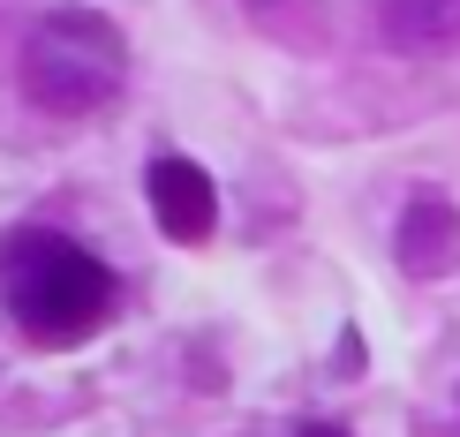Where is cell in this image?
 I'll use <instances>...</instances> for the list:
<instances>
[{
    "mask_svg": "<svg viewBox=\"0 0 460 437\" xmlns=\"http://www.w3.org/2000/svg\"><path fill=\"white\" fill-rule=\"evenodd\" d=\"M15 75H23V99L38 113L75 121V113H99L113 91L128 83V46H121V31H113L99 8H61V15H46V23L23 38Z\"/></svg>",
    "mask_w": 460,
    "mask_h": 437,
    "instance_id": "obj_2",
    "label": "cell"
},
{
    "mask_svg": "<svg viewBox=\"0 0 460 437\" xmlns=\"http://www.w3.org/2000/svg\"><path fill=\"white\" fill-rule=\"evenodd\" d=\"M295 437H348V430H340V423H302Z\"/></svg>",
    "mask_w": 460,
    "mask_h": 437,
    "instance_id": "obj_6",
    "label": "cell"
},
{
    "mask_svg": "<svg viewBox=\"0 0 460 437\" xmlns=\"http://www.w3.org/2000/svg\"><path fill=\"white\" fill-rule=\"evenodd\" d=\"M0 302H8L15 332H23L31 347H84V339L113 317L121 279H113L84 241L53 234V226H23V234L0 249Z\"/></svg>",
    "mask_w": 460,
    "mask_h": 437,
    "instance_id": "obj_1",
    "label": "cell"
},
{
    "mask_svg": "<svg viewBox=\"0 0 460 437\" xmlns=\"http://www.w3.org/2000/svg\"><path fill=\"white\" fill-rule=\"evenodd\" d=\"M377 31H385V46H400V53L460 46V0H385V8H377Z\"/></svg>",
    "mask_w": 460,
    "mask_h": 437,
    "instance_id": "obj_5",
    "label": "cell"
},
{
    "mask_svg": "<svg viewBox=\"0 0 460 437\" xmlns=\"http://www.w3.org/2000/svg\"><path fill=\"white\" fill-rule=\"evenodd\" d=\"M400 257H408V272H430V279L460 264V212L438 188L408 204V219H400Z\"/></svg>",
    "mask_w": 460,
    "mask_h": 437,
    "instance_id": "obj_4",
    "label": "cell"
},
{
    "mask_svg": "<svg viewBox=\"0 0 460 437\" xmlns=\"http://www.w3.org/2000/svg\"><path fill=\"white\" fill-rule=\"evenodd\" d=\"M144 197H151V219H159L166 241H212V226H219V188H212V174H204L197 159H174V151L151 159Z\"/></svg>",
    "mask_w": 460,
    "mask_h": 437,
    "instance_id": "obj_3",
    "label": "cell"
}]
</instances>
